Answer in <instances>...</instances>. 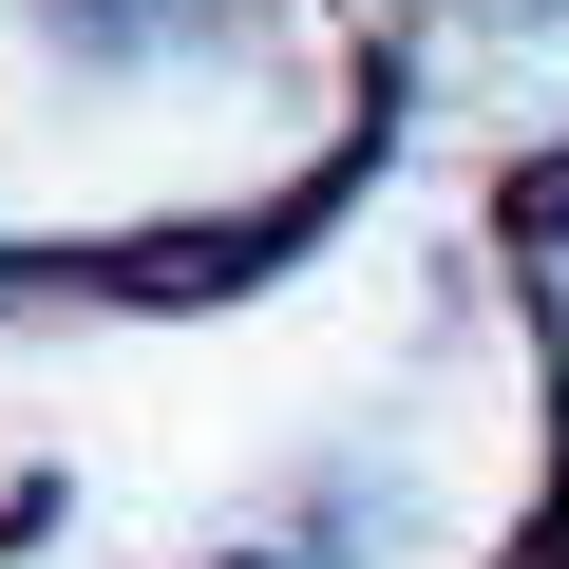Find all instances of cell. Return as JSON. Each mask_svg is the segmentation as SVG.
Here are the masks:
<instances>
[{
  "label": "cell",
  "mask_w": 569,
  "mask_h": 569,
  "mask_svg": "<svg viewBox=\"0 0 569 569\" xmlns=\"http://www.w3.org/2000/svg\"><path fill=\"white\" fill-rule=\"evenodd\" d=\"M550 361H569V228H550Z\"/></svg>",
  "instance_id": "6da1fadb"
}]
</instances>
